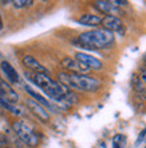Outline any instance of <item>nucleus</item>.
Listing matches in <instances>:
<instances>
[{
  "mask_svg": "<svg viewBox=\"0 0 146 148\" xmlns=\"http://www.w3.org/2000/svg\"><path fill=\"white\" fill-rule=\"evenodd\" d=\"M78 43L85 49L90 50H99V49H109L114 43L113 32L101 28V30H91V31L82 32L78 36Z\"/></svg>",
  "mask_w": 146,
  "mask_h": 148,
  "instance_id": "nucleus-1",
  "label": "nucleus"
},
{
  "mask_svg": "<svg viewBox=\"0 0 146 148\" xmlns=\"http://www.w3.org/2000/svg\"><path fill=\"white\" fill-rule=\"evenodd\" d=\"M30 78H31V81L34 82L38 88H40L48 97H51L52 100H55V101H58V102L63 101L65 96L69 93V90H67V88L65 85H62L60 82H56L54 79H51L47 74L32 73L30 75Z\"/></svg>",
  "mask_w": 146,
  "mask_h": 148,
  "instance_id": "nucleus-2",
  "label": "nucleus"
},
{
  "mask_svg": "<svg viewBox=\"0 0 146 148\" xmlns=\"http://www.w3.org/2000/svg\"><path fill=\"white\" fill-rule=\"evenodd\" d=\"M59 81L65 84L66 88H73L83 92H95L101 86V82L86 74H74V73H59Z\"/></svg>",
  "mask_w": 146,
  "mask_h": 148,
  "instance_id": "nucleus-3",
  "label": "nucleus"
},
{
  "mask_svg": "<svg viewBox=\"0 0 146 148\" xmlns=\"http://www.w3.org/2000/svg\"><path fill=\"white\" fill-rule=\"evenodd\" d=\"M12 128H14V131H15V133L18 135V137H19L23 143H26L27 145H31V147L38 145L39 139H38V136H36V133H35L27 124H24L23 121H16V123H14V127H12Z\"/></svg>",
  "mask_w": 146,
  "mask_h": 148,
  "instance_id": "nucleus-4",
  "label": "nucleus"
},
{
  "mask_svg": "<svg viewBox=\"0 0 146 148\" xmlns=\"http://www.w3.org/2000/svg\"><path fill=\"white\" fill-rule=\"evenodd\" d=\"M102 24H103L105 30L110 32H119V34L125 32V24L115 15H106L102 19Z\"/></svg>",
  "mask_w": 146,
  "mask_h": 148,
  "instance_id": "nucleus-5",
  "label": "nucleus"
},
{
  "mask_svg": "<svg viewBox=\"0 0 146 148\" xmlns=\"http://www.w3.org/2000/svg\"><path fill=\"white\" fill-rule=\"evenodd\" d=\"M75 59H78L82 65H85L88 70H99L102 67V62L99 59H96L95 57L87 54V53H82V51H78L75 54Z\"/></svg>",
  "mask_w": 146,
  "mask_h": 148,
  "instance_id": "nucleus-6",
  "label": "nucleus"
},
{
  "mask_svg": "<svg viewBox=\"0 0 146 148\" xmlns=\"http://www.w3.org/2000/svg\"><path fill=\"white\" fill-rule=\"evenodd\" d=\"M62 65H63V67H65V69L70 70V73H74V74H86L88 71L87 67H86L85 65H82L78 59L70 58V57L63 58Z\"/></svg>",
  "mask_w": 146,
  "mask_h": 148,
  "instance_id": "nucleus-7",
  "label": "nucleus"
},
{
  "mask_svg": "<svg viewBox=\"0 0 146 148\" xmlns=\"http://www.w3.org/2000/svg\"><path fill=\"white\" fill-rule=\"evenodd\" d=\"M27 106L30 108L31 112L34 113L38 119H40L42 121L50 120V114H48V112L46 110V108L42 106L40 104H38L36 101H34V100H27Z\"/></svg>",
  "mask_w": 146,
  "mask_h": 148,
  "instance_id": "nucleus-8",
  "label": "nucleus"
},
{
  "mask_svg": "<svg viewBox=\"0 0 146 148\" xmlns=\"http://www.w3.org/2000/svg\"><path fill=\"white\" fill-rule=\"evenodd\" d=\"M23 65L27 69H30L31 71H34V73H39V74H46L47 70L46 67L43 66L42 63H39L34 57H31V55H26L23 57Z\"/></svg>",
  "mask_w": 146,
  "mask_h": 148,
  "instance_id": "nucleus-9",
  "label": "nucleus"
},
{
  "mask_svg": "<svg viewBox=\"0 0 146 148\" xmlns=\"http://www.w3.org/2000/svg\"><path fill=\"white\" fill-rule=\"evenodd\" d=\"M0 67H1V71L4 73V75H5V78H7V81L10 82V84L19 82V74H18V71L14 69V66H12L10 62L3 61L1 65H0Z\"/></svg>",
  "mask_w": 146,
  "mask_h": 148,
  "instance_id": "nucleus-10",
  "label": "nucleus"
},
{
  "mask_svg": "<svg viewBox=\"0 0 146 148\" xmlns=\"http://www.w3.org/2000/svg\"><path fill=\"white\" fill-rule=\"evenodd\" d=\"M78 23L83 24V26H98L102 23V18L94 14H85L78 19Z\"/></svg>",
  "mask_w": 146,
  "mask_h": 148,
  "instance_id": "nucleus-11",
  "label": "nucleus"
},
{
  "mask_svg": "<svg viewBox=\"0 0 146 148\" xmlns=\"http://www.w3.org/2000/svg\"><path fill=\"white\" fill-rule=\"evenodd\" d=\"M95 7L99 10V11L105 12V14H113L114 11L118 10V7H115L113 4V0L111 1H107V0H102V1H95Z\"/></svg>",
  "mask_w": 146,
  "mask_h": 148,
  "instance_id": "nucleus-12",
  "label": "nucleus"
},
{
  "mask_svg": "<svg viewBox=\"0 0 146 148\" xmlns=\"http://www.w3.org/2000/svg\"><path fill=\"white\" fill-rule=\"evenodd\" d=\"M24 88H26V90H27V93L30 94L31 97H34L35 100H36V102H38V104H40V105H42V106H46V108H50V109H51V104H50V102H48V101H47L46 98H44V97H42L40 94L35 93V92H34V90H32V89H31L30 86H27V85H26V86H24Z\"/></svg>",
  "mask_w": 146,
  "mask_h": 148,
  "instance_id": "nucleus-13",
  "label": "nucleus"
},
{
  "mask_svg": "<svg viewBox=\"0 0 146 148\" xmlns=\"http://www.w3.org/2000/svg\"><path fill=\"white\" fill-rule=\"evenodd\" d=\"M126 144V137L123 135H115L113 137V148H123Z\"/></svg>",
  "mask_w": 146,
  "mask_h": 148,
  "instance_id": "nucleus-14",
  "label": "nucleus"
},
{
  "mask_svg": "<svg viewBox=\"0 0 146 148\" xmlns=\"http://www.w3.org/2000/svg\"><path fill=\"white\" fill-rule=\"evenodd\" d=\"M14 4V7L15 8H23V7H28L31 4H34L32 0H15V1H12Z\"/></svg>",
  "mask_w": 146,
  "mask_h": 148,
  "instance_id": "nucleus-15",
  "label": "nucleus"
},
{
  "mask_svg": "<svg viewBox=\"0 0 146 148\" xmlns=\"http://www.w3.org/2000/svg\"><path fill=\"white\" fill-rule=\"evenodd\" d=\"M141 84H142L143 86H146V70L145 71H142V74H141Z\"/></svg>",
  "mask_w": 146,
  "mask_h": 148,
  "instance_id": "nucleus-16",
  "label": "nucleus"
},
{
  "mask_svg": "<svg viewBox=\"0 0 146 148\" xmlns=\"http://www.w3.org/2000/svg\"><path fill=\"white\" fill-rule=\"evenodd\" d=\"M141 140H145L146 141V129H143L142 132H141V135H139V140L138 141H141Z\"/></svg>",
  "mask_w": 146,
  "mask_h": 148,
  "instance_id": "nucleus-17",
  "label": "nucleus"
},
{
  "mask_svg": "<svg viewBox=\"0 0 146 148\" xmlns=\"http://www.w3.org/2000/svg\"><path fill=\"white\" fill-rule=\"evenodd\" d=\"M3 28V22H1V18H0V30Z\"/></svg>",
  "mask_w": 146,
  "mask_h": 148,
  "instance_id": "nucleus-18",
  "label": "nucleus"
},
{
  "mask_svg": "<svg viewBox=\"0 0 146 148\" xmlns=\"http://www.w3.org/2000/svg\"><path fill=\"white\" fill-rule=\"evenodd\" d=\"M1 85H3V79H0V89H1Z\"/></svg>",
  "mask_w": 146,
  "mask_h": 148,
  "instance_id": "nucleus-19",
  "label": "nucleus"
},
{
  "mask_svg": "<svg viewBox=\"0 0 146 148\" xmlns=\"http://www.w3.org/2000/svg\"><path fill=\"white\" fill-rule=\"evenodd\" d=\"M1 147H3V141L0 140V148H1Z\"/></svg>",
  "mask_w": 146,
  "mask_h": 148,
  "instance_id": "nucleus-20",
  "label": "nucleus"
},
{
  "mask_svg": "<svg viewBox=\"0 0 146 148\" xmlns=\"http://www.w3.org/2000/svg\"><path fill=\"white\" fill-rule=\"evenodd\" d=\"M145 63H146V55H145Z\"/></svg>",
  "mask_w": 146,
  "mask_h": 148,
  "instance_id": "nucleus-21",
  "label": "nucleus"
}]
</instances>
